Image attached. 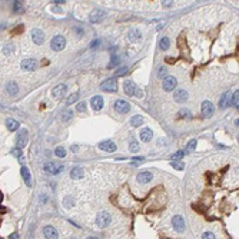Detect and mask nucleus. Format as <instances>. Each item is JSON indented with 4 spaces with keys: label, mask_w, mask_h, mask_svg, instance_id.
<instances>
[{
    "label": "nucleus",
    "mask_w": 239,
    "mask_h": 239,
    "mask_svg": "<svg viewBox=\"0 0 239 239\" xmlns=\"http://www.w3.org/2000/svg\"><path fill=\"white\" fill-rule=\"evenodd\" d=\"M117 65H119V58H117V56H113V58H112V62L109 63L108 67H109V69H113V67H115V66H117Z\"/></svg>",
    "instance_id": "37"
},
{
    "label": "nucleus",
    "mask_w": 239,
    "mask_h": 239,
    "mask_svg": "<svg viewBox=\"0 0 239 239\" xmlns=\"http://www.w3.org/2000/svg\"><path fill=\"white\" fill-rule=\"evenodd\" d=\"M20 173H22L23 179H24V183L27 185V186H32V178H30V170L27 169L26 166L22 167V170H20Z\"/></svg>",
    "instance_id": "20"
},
{
    "label": "nucleus",
    "mask_w": 239,
    "mask_h": 239,
    "mask_svg": "<svg viewBox=\"0 0 239 239\" xmlns=\"http://www.w3.org/2000/svg\"><path fill=\"white\" fill-rule=\"evenodd\" d=\"M100 89L102 90H105V92H116V90H117V82H116L115 77L106 79L100 85Z\"/></svg>",
    "instance_id": "4"
},
{
    "label": "nucleus",
    "mask_w": 239,
    "mask_h": 239,
    "mask_svg": "<svg viewBox=\"0 0 239 239\" xmlns=\"http://www.w3.org/2000/svg\"><path fill=\"white\" fill-rule=\"evenodd\" d=\"M20 66H22V69L24 72H33V70H36L37 62L35 59H24Z\"/></svg>",
    "instance_id": "8"
},
{
    "label": "nucleus",
    "mask_w": 239,
    "mask_h": 239,
    "mask_svg": "<svg viewBox=\"0 0 239 239\" xmlns=\"http://www.w3.org/2000/svg\"><path fill=\"white\" fill-rule=\"evenodd\" d=\"M179 117H182V119H188V117H190L192 116V112L189 110V109H186V108H182L181 110H179Z\"/></svg>",
    "instance_id": "28"
},
{
    "label": "nucleus",
    "mask_w": 239,
    "mask_h": 239,
    "mask_svg": "<svg viewBox=\"0 0 239 239\" xmlns=\"http://www.w3.org/2000/svg\"><path fill=\"white\" fill-rule=\"evenodd\" d=\"M55 155H56L58 158H65V156H66V150H65V148H62V146L56 148V150H55Z\"/></svg>",
    "instance_id": "31"
},
{
    "label": "nucleus",
    "mask_w": 239,
    "mask_h": 239,
    "mask_svg": "<svg viewBox=\"0 0 239 239\" xmlns=\"http://www.w3.org/2000/svg\"><path fill=\"white\" fill-rule=\"evenodd\" d=\"M152 181V173L150 172H140L138 175V182L139 183H148Z\"/></svg>",
    "instance_id": "19"
},
{
    "label": "nucleus",
    "mask_w": 239,
    "mask_h": 239,
    "mask_svg": "<svg viewBox=\"0 0 239 239\" xmlns=\"http://www.w3.org/2000/svg\"><path fill=\"white\" fill-rule=\"evenodd\" d=\"M202 239H215V235L212 233V232H203L202 233Z\"/></svg>",
    "instance_id": "40"
},
{
    "label": "nucleus",
    "mask_w": 239,
    "mask_h": 239,
    "mask_svg": "<svg viewBox=\"0 0 239 239\" xmlns=\"http://www.w3.org/2000/svg\"><path fill=\"white\" fill-rule=\"evenodd\" d=\"M142 123H143V117H142V116H139V115L133 116V117L131 119V125H132V126H135V128L140 126Z\"/></svg>",
    "instance_id": "27"
},
{
    "label": "nucleus",
    "mask_w": 239,
    "mask_h": 239,
    "mask_svg": "<svg viewBox=\"0 0 239 239\" xmlns=\"http://www.w3.org/2000/svg\"><path fill=\"white\" fill-rule=\"evenodd\" d=\"M162 27H163V23H159L158 27H156V30H162Z\"/></svg>",
    "instance_id": "50"
},
{
    "label": "nucleus",
    "mask_w": 239,
    "mask_h": 239,
    "mask_svg": "<svg viewBox=\"0 0 239 239\" xmlns=\"http://www.w3.org/2000/svg\"><path fill=\"white\" fill-rule=\"evenodd\" d=\"M202 115L205 117H210L213 115V105L209 100H205L202 103Z\"/></svg>",
    "instance_id": "14"
},
{
    "label": "nucleus",
    "mask_w": 239,
    "mask_h": 239,
    "mask_svg": "<svg viewBox=\"0 0 239 239\" xmlns=\"http://www.w3.org/2000/svg\"><path fill=\"white\" fill-rule=\"evenodd\" d=\"M175 100L178 102V103H185V102L189 99V94L186 90H183V89H179V90H176L173 94Z\"/></svg>",
    "instance_id": "11"
},
{
    "label": "nucleus",
    "mask_w": 239,
    "mask_h": 239,
    "mask_svg": "<svg viewBox=\"0 0 239 239\" xmlns=\"http://www.w3.org/2000/svg\"><path fill=\"white\" fill-rule=\"evenodd\" d=\"M12 153H13L15 156H17V158H20V156H22V150H20L19 148H16V149H13V150H12Z\"/></svg>",
    "instance_id": "46"
},
{
    "label": "nucleus",
    "mask_w": 239,
    "mask_h": 239,
    "mask_svg": "<svg viewBox=\"0 0 239 239\" xmlns=\"http://www.w3.org/2000/svg\"><path fill=\"white\" fill-rule=\"evenodd\" d=\"M170 165H172L175 169H179V170H182V169H183V163H182V162H172Z\"/></svg>",
    "instance_id": "42"
},
{
    "label": "nucleus",
    "mask_w": 239,
    "mask_h": 239,
    "mask_svg": "<svg viewBox=\"0 0 239 239\" xmlns=\"http://www.w3.org/2000/svg\"><path fill=\"white\" fill-rule=\"evenodd\" d=\"M77 97H79V94L77 93H73V94H70L67 99H66V105L69 106V105H72V103H75V102L77 100Z\"/></svg>",
    "instance_id": "32"
},
{
    "label": "nucleus",
    "mask_w": 239,
    "mask_h": 239,
    "mask_svg": "<svg viewBox=\"0 0 239 239\" xmlns=\"http://www.w3.org/2000/svg\"><path fill=\"white\" fill-rule=\"evenodd\" d=\"M103 17H105V12H103V10H99V9H94L93 12L89 15V22L97 23V22H100Z\"/></svg>",
    "instance_id": "10"
},
{
    "label": "nucleus",
    "mask_w": 239,
    "mask_h": 239,
    "mask_svg": "<svg viewBox=\"0 0 239 239\" xmlns=\"http://www.w3.org/2000/svg\"><path fill=\"white\" fill-rule=\"evenodd\" d=\"M128 37H129L131 42H138L139 39H140V32H139L138 29H132L131 32H129Z\"/></svg>",
    "instance_id": "24"
},
{
    "label": "nucleus",
    "mask_w": 239,
    "mask_h": 239,
    "mask_svg": "<svg viewBox=\"0 0 239 239\" xmlns=\"http://www.w3.org/2000/svg\"><path fill=\"white\" fill-rule=\"evenodd\" d=\"M129 149H131V152H138L139 150V143L136 142V140H132L131 145H129Z\"/></svg>",
    "instance_id": "36"
},
{
    "label": "nucleus",
    "mask_w": 239,
    "mask_h": 239,
    "mask_svg": "<svg viewBox=\"0 0 239 239\" xmlns=\"http://www.w3.org/2000/svg\"><path fill=\"white\" fill-rule=\"evenodd\" d=\"M27 140H29V135H27V129H20L19 133H17V148H24L27 145Z\"/></svg>",
    "instance_id": "6"
},
{
    "label": "nucleus",
    "mask_w": 239,
    "mask_h": 239,
    "mask_svg": "<svg viewBox=\"0 0 239 239\" xmlns=\"http://www.w3.org/2000/svg\"><path fill=\"white\" fill-rule=\"evenodd\" d=\"M183 156H185V152H182V150H179V152L173 153V155L170 156V159H172V160H173V162H175V160H176V159H179V160H181L182 158H183Z\"/></svg>",
    "instance_id": "35"
},
{
    "label": "nucleus",
    "mask_w": 239,
    "mask_h": 239,
    "mask_svg": "<svg viewBox=\"0 0 239 239\" xmlns=\"http://www.w3.org/2000/svg\"><path fill=\"white\" fill-rule=\"evenodd\" d=\"M72 239H76V238H72Z\"/></svg>",
    "instance_id": "53"
},
{
    "label": "nucleus",
    "mask_w": 239,
    "mask_h": 239,
    "mask_svg": "<svg viewBox=\"0 0 239 239\" xmlns=\"http://www.w3.org/2000/svg\"><path fill=\"white\" fill-rule=\"evenodd\" d=\"M238 94H239V92H238V90H236L235 93L232 94L231 105H232V106H235V108H238V103H239V100H238Z\"/></svg>",
    "instance_id": "34"
},
{
    "label": "nucleus",
    "mask_w": 239,
    "mask_h": 239,
    "mask_svg": "<svg viewBox=\"0 0 239 239\" xmlns=\"http://www.w3.org/2000/svg\"><path fill=\"white\" fill-rule=\"evenodd\" d=\"M9 239H19V235H17V233H12V235L9 236Z\"/></svg>",
    "instance_id": "48"
},
{
    "label": "nucleus",
    "mask_w": 239,
    "mask_h": 239,
    "mask_svg": "<svg viewBox=\"0 0 239 239\" xmlns=\"http://www.w3.org/2000/svg\"><path fill=\"white\" fill-rule=\"evenodd\" d=\"M66 90H67L66 85H58L56 87H53V90H52V94H53V96H55L56 99H59V97H62V96L66 93Z\"/></svg>",
    "instance_id": "16"
},
{
    "label": "nucleus",
    "mask_w": 239,
    "mask_h": 239,
    "mask_svg": "<svg viewBox=\"0 0 239 239\" xmlns=\"http://www.w3.org/2000/svg\"><path fill=\"white\" fill-rule=\"evenodd\" d=\"M6 89H7V93L9 94H16L17 92H19V85H17V83H15V82H10V83H7Z\"/></svg>",
    "instance_id": "25"
},
{
    "label": "nucleus",
    "mask_w": 239,
    "mask_h": 239,
    "mask_svg": "<svg viewBox=\"0 0 239 239\" xmlns=\"http://www.w3.org/2000/svg\"><path fill=\"white\" fill-rule=\"evenodd\" d=\"M99 149L105 150V152H115V150H116V145L112 142V140H105V142L99 143Z\"/></svg>",
    "instance_id": "15"
},
{
    "label": "nucleus",
    "mask_w": 239,
    "mask_h": 239,
    "mask_svg": "<svg viewBox=\"0 0 239 239\" xmlns=\"http://www.w3.org/2000/svg\"><path fill=\"white\" fill-rule=\"evenodd\" d=\"M83 175H85V172H83V169L79 166L73 167L72 170H70V178H72V179H80Z\"/></svg>",
    "instance_id": "22"
},
{
    "label": "nucleus",
    "mask_w": 239,
    "mask_h": 239,
    "mask_svg": "<svg viewBox=\"0 0 239 239\" xmlns=\"http://www.w3.org/2000/svg\"><path fill=\"white\" fill-rule=\"evenodd\" d=\"M159 77H166V67H160L159 69Z\"/></svg>",
    "instance_id": "45"
},
{
    "label": "nucleus",
    "mask_w": 239,
    "mask_h": 239,
    "mask_svg": "<svg viewBox=\"0 0 239 239\" xmlns=\"http://www.w3.org/2000/svg\"><path fill=\"white\" fill-rule=\"evenodd\" d=\"M50 46H52V49H53V50H56V52L63 50V49H65V46H66V39L63 36H55L53 39H52Z\"/></svg>",
    "instance_id": "2"
},
{
    "label": "nucleus",
    "mask_w": 239,
    "mask_h": 239,
    "mask_svg": "<svg viewBox=\"0 0 239 239\" xmlns=\"http://www.w3.org/2000/svg\"><path fill=\"white\" fill-rule=\"evenodd\" d=\"M43 235L46 239H58V231L53 228V226H44L43 228Z\"/></svg>",
    "instance_id": "13"
},
{
    "label": "nucleus",
    "mask_w": 239,
    "mask_h": 239,
    "mask_svg": "<svg viewBox=\"0 0 239 239\" xmlns=\"http://www.w3.org/2000/svg\"><path fill=\"white\" fill-rule=\"evenodd\" d=\"M86 239H97V238H94V236H89V238H86Z\"/></svg>",
    "instance_id": "52"
},
{
    "label": "nucleus",
    "mask_w": 239,
    "mask_h": 239,
    "mask_svg": "<svg viewBox=\"0 0 239 239\" xmlns=\"http://www.w3.org/2000/svg\"><path fill=\"white\" fill-rule=\"evenodd\" d=\"M176 85H178V80H176V77H173V76H166V77L163 79V83H162V86H163V89H165L166 92L173 90L175 87H176Z\"/></svg>",
    "instance_id": "7"
},
{
    "label": "nucleus",
    "mask_w": 239,
    "mask_h": 239,
    "mask_svg": "<svg viewBox=\"0 0 239 239\" xmlns=\"http://www.w3.org/2000/svg\"><path fill=\"white\" fill-rule=\"evenodd\" d=\"M53 12H58V13H60L62 10H60V9H59V7H53Z\"/></svg>",
    "instance_id": "51"
},
{
    "label": "nucleus",
    "mask_w": 239,
    "mask_h": 239,
    "mask_svg": "<svg viewBox=\"0 0 239 239\" xmlns=\"http://www.w3.org/2000/svg\"><path fill=\"white\" fill-rule=\"evenodd\" d=\"M152 136H153V132L150 131V129H148V128L140 132V140H143V142H149V140H152Z\"/></svg>",
    "instance_id": "21"
},
{
    "label": "nucleus",
    "mask_w": 239,
    "mask_h": 239,
    "mask_svg": "<svg viewBox=\"0 0 239 239\" xmlns=\"http://www.w3.org/2000/svg\"><path fill=\"white\" fill-rule=\"evenodd\" d=\"M76 110H77V112H85V110H86V103H85V102H80V103H77Z\"/></svg>",
    "instance_id": "39"
},
{
    "label": "nucleus",
    "mask_w": 239,
    "mask_h": 239,
    "mask_svg": "<svg viewBox=\"0 0 239 239\" xmlns=\"http://www.w3.org/2000/svg\"><path fill=\"white\" fill-rule=\"evenodd\" d=\"M115 110L117 112V113H128L129 110H131V105L128 103L126 100H123V99H117V100L115 102Z\"/></svg>",
    "instance_id": "5"
},
{
    "label": "nucleus",
    "mask_w": 239,
    "mask_h": 239,
    "mask_svg": "<svg viewBox=\"0 0 239 239\" xmlns=\"http://www.w3.org/2000/svg\"><path fill=\"white\" fill-rule=\"evenodd\" d=\"M195 148H196V140L193 139V140H190L188 145H186V150H185V153L193 152V150H195Z\"/></svg>",
    "instance_id": "30"
},
{
    "label": "nucleus",
    "mask_w": 239,
    "mask_h": 239,
    "mask_svg": "<svg viewBox=\"0 0 239 239\" xmlns=\"http://www.w3.org/2000/svg\"><path fill=\"white\" fill-rule=\"evenodd\" d=\"M123 89H125V93L128 94V96H133V94H135V90H136V86H135L133 82L126 80L123 83Z\"/></svg>",
    "instance_id": "17"
},
{
    "label": "nucleus",
    "mask_w": 239,
    "mask_h": 239,
    "mask_svg": "<svg viewBox=\"0 0 239 239\" xmlns=\"http://www.w3.org/2000/svg\"><path fill=\"white\" fill-rule=\"evenodd\" d=\"M172 224H173L175 231H178V232H183V231H185V219H183L182 216H179V215L173 216V219H172Z\"/></svg>",
    "instance_id": "9"
},
{
    "label": "nucleus",
    "mask_w": 239,
    "mask_h": 239,
    "mask_svg": "<svg viewBox=\"0 0 239 239\" xmlns=\"http://www.w3.org/2000/svg\"><path fill=\"white\" fill-rule=\"evenodd\" d=\"M6 126H7L9 131L15 132V131H17V129H19V122H17V120H15V119H7V120H6Z\"/></svg>",
    "instance_id": "23"
},
{
    "label": "nucleus",
    "mask_w": 239,
    "mask_h": 239,
    "mask_svg": "<svg viewBox=\"0 0 239 239\" xmlns=\"http://www.w3.org/2000/svg\"><path fill=\"white\" fill-rule=\"evenodd\" d=\"M15 12H23L22 3H19V1H15Z\"/></svg>",
    "instance_id": "44"
},
{
    "label": "nucleus",
    "mask_w": 239,
    "mask_h": 239,
    "mask_svg": "<svg viewBox=\"0 0 239 239\" xmlns=\"http://www.w3.org/2000/svg\"><path fill=\"white\" fill-rule=\"evenodd\" d=\"M32 40L36 44H42L44 42V35L42 30L39 29H33L32 30Z\"/></svg>",
    "instance_id": "12"
},
{
    "label": "nucleus",
    "mask_w": 239,
    "mask_h": 239,
    "mask_svg": "<svg viewBox=\"0 0 239 239\" xmlns=\"http://www.w3.org/2000/svg\"><path fill=\"white\" fill-rule=\"evenodd\" d=\"M228 102H229V93H224L222 97H221V102H219V106H221V108H225V106L228 105Z\"/></svg>",
    "instance_id": "29"
},
{
    "label": "nucleus",
    "mask_w": 239,
    "mask_h": 239,
    "mask_svg": "<svg viewBox=\"0 0 239 239\" xmlns=\"http://www.w3.org/2000/svg\"><path fill=\"white\" fill-rule=\"evenodd\" d=\"M169 44H170V40H169V37H167V36L162 37V39L159 40V49H160V50H167Z\"/></svg>",
    "instance_id": "26"
},
{
    "label": "nucleus",
    "mask_w": 239,
    "mask_h": 239,
    "mask_svg": "<svg viewBox=\"0 0 239 239\" xmlns=\"http://www.w3.org/2000/svg\"><path fill=\"white\" fill-rule=\"evenodd\" d=\"M172 3H173V1H163V6H165V7H166V6H172Z\"/></svg>",
    "instance_id": "49"
},
{
    "label": "nucleus",
    "mask_w": 239,
    "mask_h": 239,
    "mask_svg": "<svg viewBox=\"0 0 239 239\" xmlns=\"http://www.w3.org/2000/svg\"><path fill=\"white\" fill-rule=\"evenodd\" d=\"M135 96H136V97H143V92H142L140 89L136 87V90H135Z\"/></svg>",
    "instance_id": "47"
},
{
    "label": "nucleus",
    "mask_w": 239,
    "mask_h": 239,
    "mask_svg": "<svg viewBox=\"0 0 239 239\" xmlns=\"http://www.w3.org/2000/svg\"><path fill=\"white\" fill-rule=\"evenodd\" d=\"M63 205H65L66 208H72L73 201H72V199H70V198H66L65 201H63Z\"/></svg>",
    "instance_id": "43"
},
{
    "label": "nucleus",
    "mask_w": 239,
    "mask_h": 239,
    "mask_svg": "<svg viewBox=\"0 0 239 239\" xmlns=\"http://www.w3.org/2000/svg\"><path fill=\"white\" fill-rule=\"evenodd\" d=\"M110 221H112L110 213H109V212H106V210H103V212H99V213H97V218H96V225H97L99 228H106V226H109V225H110Z\"/></svg>",
    "instance_id": "1"
},
{
    "label": "nucleus",
    "mask_w": 239,
    "mask_h": 239,
    "mask_svg": "<svg viewBox=\"0 0 239 239\" xmlns=\"http://www.w3.org/2000/svg\"><path fill=\"white\" fill-rule=\"evenodd\" d=\"M12 49H13V46H12V44H4V47H3V53H4V55H10V53H12Z\"/></svg>",
    "instance_id": "41"
},
{
    "label": "nucleus",
    "mask_w": 239,
    "mask_h": 239,
    "mask_svg": "<svg viewBox=\"0 0 239 239\" xmlns=\"http://www.w3.org/2000/svg\"><path fill=\"white\" fill-rule=\"evenodd\" d=\"M90 105L93 106L94 110H100V109L103 108V97H102V96H94V97H92Z\"/></svg>",
    "instance_id": "18"
},
{
    "label": "nucleus",
    "mask_w": 239,
    "mask_h": 239,
    "mask_svg": "<svg viewBox=\"0 0 239 239\" xmlns=\"http://www.w3.org/2000/svg\"><path fill=\"white\" fill-rule=\"evenodd\" d=\"M128 73V67L126 66H123V67H120V69H117V72L115 73L116 76H123V75H126Z\"/></svg>",
    "instance_id": "38"
},
{
    "label": "nucleus",
    "mask_w": 239,
    "mask_h": 239,
    "mask_svg": "<svg viewBox=\"0 0 239 239\" xmlns=\"http://www.w3.org/2000/svg\"><path fill=\"white\" fill-rule=\"evenodd\" d=\"M65 169V165H60V163H55V162H49L44 165V172L50 175H58L59 172H62Z\"/></svg>",
    "instance_id": "3"
},
{
    "label": "nucleus",
    "mask_w": 239,
    "mask_h": 239,
    "mask_svg": "<svg viewBox=\"0 0 239 239\" xmlns=\"http://www.w3.org/2000/svg\"><path fill=\"white\" fill-rule=\"evenodd\" d=\"M72 116H73V113L70 110H66V112L62 113V120H63V122H69V120L72 119Z\"/></svg>",
    "instance_id": "33"
}]
</instances>
